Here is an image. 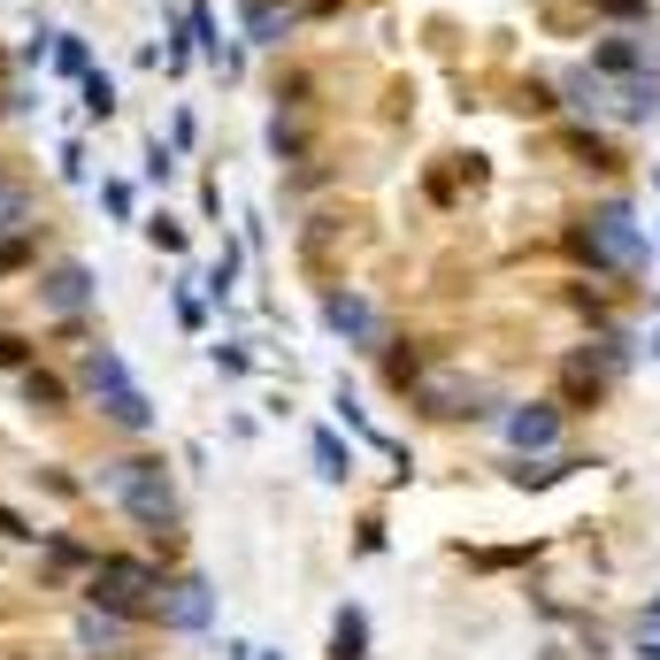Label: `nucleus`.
<instances>
[{
	"label": "nucleus",
	"mask_w": 660,
	"mask_h": 660,
	"mask_svg": "<svg viewBox=\"0 0 660 660\" xmlns=\"http://www.w3.org/2000/svg\"><path fill=\"white\" fill-rule=\"evenodd\" d=\"M653 345H660V338H653Z\"/></svg>",
	"instance_id": "obj_14"
},
{
	"label": "nucleus",
	"mask_w": 660,
	"mask_h": 660,
	"mask_svg": "<svg viewBox=\"0 0 660 660\" xmlns=\"http://www.w3.org/2000/svg\"><path fill=\"white\" fill-rule=\"evenodd\" d=\"M646 660H660V638H653V646H646Z\"/></svg>",
	"instance_id": "obj_12"
},
{
	"label": "nucleus",
	"mask_w": 660,
	"mask_h": 660,
	"mask_svg": "<svg viewBox=\"0 0 660 660\" xmlns=\"http://www.w3.org/2000/svg\"><path fill=\"white\" fill-rule=\"evenodd\" d=\"M155 615H162L169 630H207V622H215V592H207L200 576L162 584V592H155Z\"/></svg>",
	"instance_id": "obj_4"
},
{
	"label": "nucleus",
	"mask_w": 660,
	"mask_h": 660,
	"mask_svg": "<svg viewBox=\"0 0 660 660\" xmlns=\"http://www.w3.org/2000/svg\"><path fill=\"white\" fill-rule=\"evenodd\" d=\"M599 70H615V77L638 70V39H607V46H599Z\"/></svg>",
	"instance_id": "obj_10"
},
{
	"label": "nucleus",
	"mask_w": 660,
	"mask_h": 660,
	"mask_svg": "<svg viewBox=\"0 0 660 660\" xmlns=\"http://www.w3.org/2000/svg\"><path fill=\"white\" fill-rule=\"evenodd\" d=\"M85 392H93V400H100V407H108V415H116L124 430H147V423H155L147 392L131 384V369H124V361H116L108 345H93V353H85Z\"/></svg>",
	"instance_id": "obj_2"
},
{
	"label": "nucleus",
	"mask_w": 660,
	"mask_h": 660,
	"mask_svg": "<svg viewBox=\"0 0 660 660\" xmlns=\"http://www.w3.org/2000/svg\"><path fill=\"white\" fill-rule=\"evenodd\" d=\"M46 300H54V308H85V300H93L85 269H54V277H46Z\"/></svg>",
	"instance_id": "obj_9"
},
{
	"label": "nucleus",
	"mask_w": 660,
	"mask_h": 660,
	"mask_svg": "<svg viewBox=\"0 0 660 660\" xmlns=\"http://www.w3.org/2000/svg\"><path fill=\"white\" fill-rule=\"evenodd\" d=\"M254 660H262V646H254Z\"/></svg>",
	"instance_id": "obj_13"
},
{
	"label": "nucleus",
	"mask_w": 660,
	"mask_h": 660,
	"mask_svg": "<svg viewBox=\"0 0 660 660\" xmlns=\"http://www.w3.org/2000/svg\"><path fill=\"white\" fill-rule=\"evenodd\" d=\"M316 461H323V477H345V469H353V461H345V454H338V438H316Z\"/></svg>",
	"instance_id": "obj_11"
},
{
	"label": "nucleus",
	"mask_w": 660,
	"mask_h": 660,
	"mask_svg": "<svg viewBox=\"0 0 660 660\" xmlns=\"http://www.w3.org/2000/svg\"><path fill=\"white\" fill-rule=\"evenodd\" d=\"M330 660H369V615L361 607H338V630H330Z\"/></svg>",
	"instance_id": "obj_7"
},
{
	"label": "nucleus",
	"mask_w": 660,
	"mask_h": 660,
	"mask_svg": "<svg viewBox=\"0 0 660 660\" xmlns=\"http://www.w3.org/2000/svg\"><path fill=\"white\" fill-rule=\"evenodd\" d=\"M507 438H514L522 454H537V446H553V438H561V415H553L545 400H537V407H514V415H507Z\"/></svg>",
	"instance_id": "obj_5"
},
{
	"label": "nucleus",
	"mask_w": 660,
	"mask_h": 660,
	"mask_svg": "<svg viewBox=\"0 0 660 660\" xmlns=\"http://www.w3.org/2000/svg\"><path fill=\"white\" fill-rule=\"evenodd\" d=\"M124 630H131V622H124L116 607H85V622H77V646H93V653H116V646H124Z\"/></svg>",
	"instance_id": "obj_6"
},
{
	"label": "nucleus",
	"mask_w": 660,
	"mask_h": 660,
	"mask_svg": "<svg viewBox=\"0 0 660 660\" xmlns=\"http://www.w3.org/2000/svg\"><path fill=\"white\" fill-rule=\"evenodd\" d=\"M116 507L139 522V530H177V492H169L162 461H108V477H100Z\"/></svg>",
	"instance_id": "obj_1"
},
{
	"label": "nucleus",
	"mask_w": 660,
	"mask_h": 660,
	"mask_svg": "<svg viewBox=\"0 0 660 660\" xmlns=\"http://www.w3.org/2000/svg\"><path fill=\"white\" fill-rule=\"evenodd\" d=\"M330 323L345 330V338H361V345L376 338V316H369V300H353V292H338V300H330Z\"/></svg>",
	"instance_id": "obj_8"
},
{
	"label": "nucleus",
	"mask_w": 660,
	"mask_h": 660,
	"mask_svg": "<svg viewBox=\"0 0 660 660\" xmlns=\"http://www.w3.org/2000/svg\"><path fill=\"white\" fill-rule=\"evenodd\" d=\"M576 246H584L599 269H638V262H646V238H638L630 207H599V215L576 231Z\"/></svg>",
	"instance_id": "obj_3"
}]
</instances>
